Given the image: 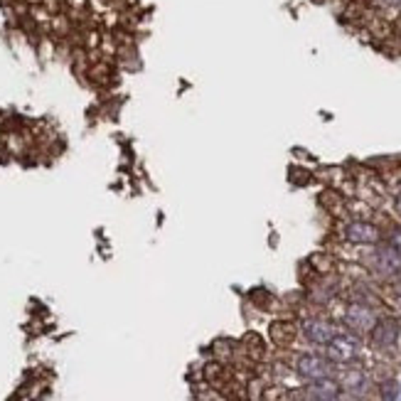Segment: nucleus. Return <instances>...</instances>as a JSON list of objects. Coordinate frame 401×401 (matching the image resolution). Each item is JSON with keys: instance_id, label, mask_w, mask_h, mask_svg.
<instances>
[{"instance_id": "nucleus-7", "label": "nucleus", "mask_w": 401, "mask_h": 401, "mask_svg": "<svg viewBox=\"0 0 401 401\" xmlns=\"http://www.w3.org/2000/svg\"><path fill=\"white\" fill-rule=\"evenodd\" d=\"M338 335V327L330 320H322V317H310V320L303 322V338L313 345H322L325 347L330 340Z\"/></svg>"}, {"instance_id": "nucleus-1", "label": "nucleus", "mask_w": 401, "mask_h": 401, "mask_svg": "<svg viewBox=\"0 0 401 401\" xmlns=\"http://www.w3.org/2000/svg\"><path fill=\"white\" fill-rule=\"evenodd\" d=\"M359 354V340L352 333H338L325 345V357L333 364H349Z\"/></svg>"}, {"instance_id": "nucleus-14", "label": "nucleus", "mask_w": 401, "mask_h": 401, "mask_svg": "<svg viewBox=\"0 0 401 401\" xmlns=\"http://www.w3.org/2000/svg\"><path fill=\"white\" fill-rule=\"evenodd\" d=\"M399 308H401V296H399Z\"/></svg>"}, {"instance_id": "nucleus-10", "label": "nucleus", "mask_w": 401, "mask_h": 401, "mask_svg": "<svg viewBox=\"0 0 401 401\" xmlns=\"http://www.w3.org/2000/svg\"><path fill=\"white\" fill-rule=\"evenodd\" d=\"M246 349H249V354H251L253 359H261L264 357V340L259 338V335H249L246 338Z\"/></svg>"}, {"instance_id": "nucleus-5", "label": "nucleus", "mask_w": 401, "mask_h": 401, "mask_svg": "<svg viewBox=\"0 0 401 401\" xmlns=\"http://www.w3.org/2000/svg\"><path fill=\"white\" fill-rule=\"evenodd\" d=\"M375 322H377V315L367 303H352V306H347V310H345V325H347L354 335L370 333Z\"/></svg>"}, {"instance_id": "nucleus-12", "label": "nucleus", "mask_w": 401, "mask_h": 401, "mask_svg": "<svg viewBox=\"0 0 401 401\" xmlns=\"http://www.w3.org/2000/svg\"><path fill=\"white\" fill-rule=\"evenodd\" d=\"M386 246L401 256V227H394L386 232Z\"/></svg>"}, {"instance_id": "nucleus-8", "label": "nucleus", "mask_w": 401, "mask_h": 401, "mask_svg": "<svg viewBox=\"0 0 401 401\" xmlns=\"http://www.w3.org/2000/svg\"><path fill=\"white\" fill-rule=\"evenodd\" d=\"M269 333H271V340H274L278 347H288V345L296 340V327L290 325V322H283V320L274 322Z\"/></svg>"}, {"instance_id": "nucleus-4", "label": "nucleus", "mask_w": 401, "mask_h": 401, "mask_svg": "<svg viewBox=\"0 0 401 401\" xmlns=\"http://www.w3.org/2000/svg\"><path fill=\"white\" fill-rule=\"evenodd\" d=\"M296 372L306 382L325 379V377H333V362L322 354H301L296 359Z\"/></svg>"}, {"instance_id": "nucleus-3", "label": "nucleus", "mask_w": 401, "mask_h": 401, "mask_svg": "<svg viewBox=\"0 0 401 401\" xmlns=\"http://www.w3.org/2000/svg\"><path fill=\"white\" fill-rule=\"evenodd\" d=\"M399 335H401V327L399 320L391 315L386 317H377V322L372 325L370 330V340L377 349H391L396 343H399Z\"/></svg>"}, {"instance_id": "nucleus-9", "label": "nucleus", "mask_w": 401, "mask_h": 401, "mask_svg": "<svg viewBox=\"0 0 401 401\" xmlns=\"http://www.w3.org/2000/svg\"><path fill=\"white\" fill-rule=\"evenodd\" d=\"M399 391H401V386H399V382H396V379H386V382H382V386H379L382 401H396Z\"/></svg>"}, {"instance_id": "nucleus-11", "label": "nucleus", "mask_w": 401, "mask_h": 401, "mask_svg": "<svg viewBox=\"0 0 401 401\" xmlns=\"http://www.w3.org/2000/svg\"><path fill=\"white\" fill-rule=\"evenodd\" d=\"M362 384H364L362 372H347V375H345V382L340 386H345L347 391H354V389H359Z\"/></svg>"}, {"instance_id": "nucleus-2", "label": "nucleus", "mask_w": 401, "mask_h": 401, "mask_svg": "<svg viewBox=\"0 0 401 401\" xmlns=\"http://www.w3.org/2000/svg\"><path fill=\"white\" fill-rule=\"evenodd\" d=\"M343 234L349 244H357V246H375V244L382 242L379 227L367 222V219H352V222H347Z\"/></svg>"}, {"instance_id": "nucleus-6", "label": "nucleus", "mask_w": 401, "mask_h": 401, "mask_svg": "<svg viewBox=\"0 0 401 401\" xmlns=\"http://www.w3.org/2000/svg\"><path fill=\"white\" fill-rule=\"evenodd\" d=\"M340 382H335L333 377H325V379H315V382H308V386L301 391L303 401H335L340 399Z\"/></svg>"}, {"instance_id": "nucleus-13", "label": "nucleus", "mask_w": 401, "mask_h": 401, "mask_svg": "<svg viewBox=\"0 0 401 401\" xmlns=\"http://www.w3.org/2000/svg\"><path fill=\"white\" fill-rule=\"evenodd\" d=\"M394 207H396V212H399V214H401V192H399V195H396V200H394Z\"/></svg>"}]
</instances>
